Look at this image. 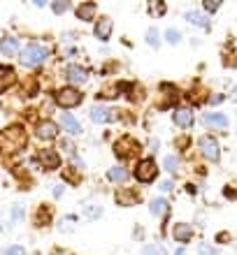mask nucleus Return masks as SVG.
Masks as SVG:
<instances>
[{
    "label": "nucleus",
    "instance_id": "obj_1",
    "mask_svg": "<svg viewBox=\"0 0 237 255\" xmlns=\"http://www.w3.org/2000/svg\"><path fill=\"white\" fill-rule=\"evenodd\" d=\"M26 146V130L21 126H9L0 132V151L2 153H16Z\"/></svg>",
    "mask_w": 237,
    "mask_h": 255
},
{
    "label": "nucleus",
    "instance_id": "obj_2",
    "mask_svg": "<svg viewBox=\"0 0 237 255\" xmlns=\"http://www.w3.org/2000/svg\"><path fill=\"white\" fill-rule=\"evenodd\" d=\"M47 56H49V51L42 44H28L19 54V61H21V65H26V67H37L47 61Z\"/></svg>",
    "mask_w": 237,
    "mask_h": 255
},
{
    "label": "nucleus",
    "instance_id": "obj_3",
    "mask_svg": "<svg viewBox=\"0 0 237 255\" xmlns=\"http://www.w3.org/2000/svg\"><path fill=\"white\" fill-rule=\"evenodd\" d=\"M156 174H158V167H156V162L151 160V158L137 162V167H135V179H137V181L149 183V181H154V179H156Z\"/></svg>",
    "mask_w": 237,
    "mask_h": 255
},
{
    "label": "nucleus",
    "instance_id": "obj_4",
    "mask_svg": "<svg viewBox=\"0 0 237 255\" xmlns=\"http://www.w3.org/2000/svg\"><path fill=\"white\" fill-rule=\"evenodd\" d=\"M137 151H140V144H137L135 139H130V137H121V139L114 144V153L119 155L121 160L137 155Z\"/></svg>",
    "mask_w": 237,
    "mask_h": 255
},
{
    "label": "nucleus",
    "instance_id": "obj_5",
    "mask_svg": "<svg viewBox=\"0 0 237 255\" xmlns=\"http://www.w3.org/2000/svg\"><path fill=\"white\" fill-rule=\"evenodd\" d=\"M198 146H200V153L207 158V160H219V141L214 139V137H210V134H205V137H200L198 139Z\"/></svg>",
    "mask_w": 237,
    "mask_h": 255
},
{
    "label": "nucleus",
    "instance_id": "obj_6",
    "mask_svg": "<svg viewBox=\"0 0 237 255\" xmlns=\"http://www.w3.org/2000/svg\"><path fill=\"white\" fill-rule=\"evenodd\" d=\"M81 98H84V95H81L77 88H63V91H58V93H56V102H58L61 107H65V109L79 105Z\"/></svg>",
    "mask_w": 237,
    "mask_h": 255
},
{
    "label": "nucleus",
    "instance_id": "obj_7",
    "mask_svg": "<svg viewBox=\"0 0 237 255\" xmlns=\"http://www.w3.org/2000/svg\"><path fill=\"white\" fill-rule=\"evenodd\" d=\"M35 162H40V167H44V169L61 167V158H58V153H56L54 148H42V151H37Z\"/></svg>",
    "mask_w": 237,
    "mask_h": 255
},
{
    "label": "nucleus",
    "instance_id": "obj_8",
    "mask_svg": "<svg viewBox=\"0 0 237 255\" xmlns=\"http://www.w3.org/2000/svg\"><path fill=\"white\" fill-rule=\"evenodd\" d=\"M35 134H37L40 139H56V137H58V126H56L54 121H42L35 128Z\"/></svg>",
    "mask_w": 237,
    "mask_h": 255
},
{
    "label": "nucleus",
    "instance_id": "obj_9",
    "mask_svg": "<svg viewBox=\"0 0 237 255\" xmlns=\"http://www.w3.org/2000/svg\"><path fill=\"white\" fill-rule=\"evenodd\" d=\"M116 114L112 112V109L107 107H100V105H95L93 109H91V121L93 123H109V121H114Z\"/></svg>",
    "mask_w": 237,
    "mask_h": 255
},
{
    "label": "nucleus",
    "instance_id": "obj_10",
    "mask_svg": "<svg viewBox=\"0 0 237 255\" xmlns=\"http://www.w3.org/2000/svg\"><path fill=\"white\" fill-rule=\"evenodd\" d=\"M172 235H175V242L186 244L191 237H193V228H191L189 223H177L175 230H172Z\"/></svg>",
    "mask_w": 237,
    "mask_h": 255
},
{
    "label": "nucleus",
    "instance_id": "obj_11",
    "mask_svg": "<svg viewBox=\"0 0 237 255\" xmlns=\"http://www.w3.org/2000/svg\"><path fill=\"white\" fill-rule=\"evenodd\" d=\"M65 77H68V81H70V84H75V86H79V84H84V81L88 79L86 70H84V67H79V65H70Z\"/></svg>",
    "mask_w": 237,
    "mask_h": 255
},
{
    "label": "nucleus",
    "instance_id": "obj_12",
    "mask_svg": "<svg viewBox=\"0 0 237 255\" xmlns=\"http://www.w3.org/2000/svg\"><path fill=\"white\" fill-rule=\"evenodd\" d=\"M95 37L98 40H109L112 37V19H98V23H95Z\"/></svg>",
    "mask_w": 237,
    "mask_h": 255
},
{
    "label": "nucleus",
    "instance_id": "obj_13",
    "mask_svg": "<svg viewBox=\"0 0 237 255\" xmlns=\"http://www.w3.org/2000/svg\"><path fill=\"white\" fill-rule=\"evenodd\" d=\"M203 123L210 128H217V130H226V128H228V119H226L224 114H205Z\"/></svg>",
    "mask_w": 237,
    "mask_h": 255
},
{
    "label": "nucleus",
    "instance_id": "obj_14",
    "mask_svg": "<svg viewBox=\"0 0 237 255\" xmlns=\"http://www.w3.org/2000/svg\"><path fill=\"white\" fill-rule=\"evenodd\" d=\"M75 14H77V19H81V21H93L95 5L93 2H81V5L75 7Z\"/></svg>",
    "mask_w": 237,
    "mask_h": 255
},
{
    "label": "nucleus",
    "instance_id": "obj_15",
    "mask_svg": "<svg viewBox=\"0 0 237 255\" xmlns=\"http://www.w3.org/2000/svg\"><path fill=\"white\" fill-rule=\"evenodd\" d=\"M175 123L179 128H191V123H193V112L191 109H186V107H182V109H177L175 112Z\"/></svg>",
    "mask_w": 237,
    "mask_h": 255
},
{
    "label": "nucleus",
    "instance_id": "obj_16",
    "mask_svg": "<svg viewBox=\"0 0 237 255\" xmlns=\"http://www.w3.org/2000/svg\"><path fill=\"white\" fill-rule=\"evenodd\" d=\"M61 126H63V130H65V132H70V134H79L81 132L79 121H77L75 116H70V114H63L61 116Z\"/></svg>",
    "mask_w": 237,
    "mask_h": 255
},
{
    "label": "nucleus",
    "instance_id": "obj_17",
    "mask_svg": "<svg viewBox=\"0 0 237 255\" xmlns=\"http://www.w3.org/2000/svg\"><path fill=\"white\" fill-rule=\"evenodd\" d=\"M0 51L5 56L19 54V40H16V37H2V40H0Z\"/></svg>",
    "mask_w": 237,
    "mask_h": 255
},
{
    "label": "nucleus",
    "instance_id": "obj_18",
    "mask_svg": "<svg viewBox=\"0 0 237 255\" xmlns=\"http://www.w3.org/2000/svg\"><path fill=\"white\" fill-rule=\"evenodd\" d=\"M14 81H16V74L12 67H0V91H7Z\"/></svg>",
    "mask_w": 237,
    "mask_h": 255
},
{
    "label": "nucleus",
    "instance_id": "obj_19",
    "mask_svg": "<svg viewBox=\"0 0 237 255\" xmlns=\"http://www.w3.org/2000/svg\"><path fill=\"white\" fill-rule=\"evenodd\" d=\"M116 202H119L121 207H130V204L137 202V195L130 193V190H119V193H116Z\"/></svg>",
    "mask_w": 237,
    "mask_h": 255
},
{
    "label": "nucleus",
    "instance_id": "obj_20",
    "mask_svg": "<svg viewBox=\"0 0 237 255\" xmlns=\"http://www.w3.org/2000/svg\"><path fill=\"white\" fill-rule=\"evenodd\" d=\"M107 179H109V181H114V183H121V181H126V179H128V172H126L123 167H112L107 172Z\"/></svg>",
    "mask_w": 237,
    "mask_h": 255
},
{
    "label": "nucleus",
    "instance_id": "obj_21",
    "mask_svg": "<svg viewBox=\"0 0 237 255\" xmlns=\"http://www.w3.org/2000/svg\"><path fill=\"white\" fill-rule=\"evenodd\" d=\"M186 21L189 23H193V26H200V28H207V19H205L200 12H196V9H191V12H186Z\"/></svg>",
    "mask_w": 237,
    "mask_h": 255
},
{
    "label": "nucleus",
    "instance_id": "obj_22",
    "mask_svg": "<svg viewBox=\"0 0 237 255\" xmlns=\"http://www.w3.org/2000/svg\"><path fill=\"white\" fill-rule=\"evenodd\" d=\"M84 214H86V218H91V221H95V218H100V216H102V209L98 207V204H93V207L88 204V207L84 209Z\"/></svg>",
    "mask_w": 237,
    "mask_h": 255
},
{
    "label": "nucleus",
    "instance_id": "obj_23",
    "mask_svg": "<svg viewBox=\"0 0 237 255\" xmlns=\"http://www.w3.org/2000/svg\"><path fill=\"white\" fill-rule=\"evenodd\" d=\"M161 91L165 93V105H172L177 100V91L175 86H161Z\"/></svg>",
    "mask_w": 237,
    "mask_h": 255
},
{
    "label": "nucleus",
    "instance_id": "obj_24",
    "mask_svg": "<svg viewBox=\"0 0 237 255\" xmlns=\"http://www.w3.org/2000/svg\"><path fill=\"white\" fill-rule=\"evenodd\" d=\"M75 223H77V218H75V216H65V218H63V221H61V225H58V228H61L63 232H70V230L75 228Z\"/></svg>",
    "mask_w": 237,
    "mask_h": 255
},
{
    "label": "nucleus",
    "instance_id": "obj_25",
    "mask_svg": "<svg viewBox=\"0 0 237 255\" xmlns=\"http://www.w3.org/2000/svg\"><path fill=\"white\" fill-rule=\"evenodd\" d=\"M147 42H149L151 47H158V44H161V40H158V30H156V28H149V30H147Z\"/></svg>",
    "mask_w": 237,
    "mask_h": 255
},
{
    "label": "nucleus",
    "instance_id": "obj_26",
    "mask_svg": "<svg viewBox=\"0 0 237 255\" xmlns=\"http://www.w3.org/2000/svg\"><path fill=\"white\" fill-rule=\"evenodd\" d=\"M165 169L168 172H177L179 169V160H177L175 155H165Z\"/></svg>",
    "mask_w": 237,
    "mask_h": 255
},
{
    "label": "nucleus",
    "instance_id": "obj_27",
    "mask_svg": "<svg viewBox=\"0 0 237 255\" xmlns=\"http://www.w3.org/2000/svg\"><path fill=\"white\" fill-rule=\"evenodd\" d=\"M163 211H165V202H163V200H154V202H151V214L161 216Z\"/></svg>",
    "mask_w": 237,
    "mask_h": 255
},
{
    "label": "nucleus",
    "instance_id": "obj_28",
    "mask_svg": "<svg viewBox=\"0 0 237 255\" xmlns=\"http://www.w3.org/2000/svg\"><path fill=\"white\" fill-rule=\"evenodd\" d=\"M165 37H168V42H170V44H177V42H179V40H182V35H179V33H177V30H175V28H170V30H168V33H165Z\"/></svg>",
    "mask_w": 237,
    "mask_h": 255
},
{
    "label": "nucleus",
    "instance_id": "obj_29",
    "mask_svg": "<svg viewBox=\"0 0 237 255\" xmlns=\"http://www.w3.org/2000/svg\"><path fill=\"white\" fill-rule=\"evenodd\" d=\"M198 251H200V255H219V251H214L210 244H200V246H198Z\"/></svg>",
    "mask_w": 237,
    "mask_h": 255
},
{
    "label": "nucleus",
    "instance_id": "obj_30",
    "mask_svg": "<svg viewBox=\"0 0 237 255\" xmlns=\"http://www.w3.org/2000/svg\"><path fill=\"white\" fill-rule=\"evenodd\" d=\"M68 2H65V0H58V2H54V5H51V9H54V12L56 14H63V12H65V9H68Z\"/></svg>",
    "mask_w": 237,
    "mask_h": 255
},
{
    "label": "nucleus",
    "instance_id": "obj_31",
    "mask_svg": "<svg viewBox=\"0 0 237 255\" xmlns=\"http://www.w3.org/2000/svg\"><path fill=\"white\" fill-rule=\"evenodd\" d=\"M5 255H26V249L23 246H9V249H5Z\"/></svg>",
    "mask_w": 237,
    "mask_h": 255
},
{
    "label": "nucleus",
    "instance_id": "obj_32",
    "mask_svg": "<svg viewBox=\"0 0 237 255\" xmlns=\"http://www.w3.org/2000/svg\"><path fill=\"white\" fill-rule=\"evenodd\" d=\"M142 255H165V251L158 249V246H147V249L142 251Z\"/></svg>",
    "mask_w": 237,
    "mask_h": 255
},
{
    "label": "nucleus",
    "instance_id": "obj_33",
    "mask_svg": "<svg viewBox=\"0 0 237 255\" xmlns=\"http://www.w3.org/2000/svg\"><path fill=\"white\" fill-rule=\"evenodd\" d=\"M219 7H221L219 0H207V2H205V9H207V12H217Z\"/></svg>",
    "mask_w": 237,
    "mask_h": 255
},
{
    "label": "nucleus",
    "instance_id": "obj_34",
    "mask_svg": "<svg viewBox=\"0 0 237 255\" xmlns=\"http://www.w3.org/2000/svg\"><path fill=\"white\" fill-rule=\"evenodd\" d=\"M161 190H163V193H168V190H172V181H170V179L161 181Z\"/></svg>",
    "mask_w": 237,
    "mask_h": 255
},
{
    "label": "nucleus",
    "instance_id": "obj_35",
    "mask_svg": "<svg viewBox=\"0 0 237 255\" xmlns=\"http://www.w3.org/2000/svg\"><path fill=\"white\" fill-rule=\"evenodd\" d=\"M149 151H151V153H156V151H158V139H151L149 141Z\"/></svg>",
    "mask_w": 237,
    "mask_h": 255
},
{
    "label": "nucleus",
    "instance_id": "obj_36",
    "mask_svg": "<svg viewBox=\"0 0 237 255\" xmlns=\"http://www.w3.org/2000/svg\"><path fill=\"white\" fill-rule=\"evenodd\" d=\"M12 216H14V218H21V216H23V209H21V207H14L12 209Z\"/></svg>",
    "mask_w": 237,
    "mask_h": 255
},
{
    "label": "nucleus",
    "instance_id": "obj_37",
    "mask_svg": "<svg viewBox=\"0 0 237 255\" xmlns=\"http://www.w3.org/2000/svg\"><path fill=\"white\" fill-rule=\"evenodd\" d=\"M151 9H154L156 14H163V12H165V5H163V2H158V5H154Z\"/></svg>",
    "mask_w": 237,
    "mask_h": 255
},
{
    "label": "nucleus",
    "instance_id": "obj_38",
    "mask_svg": "<svg viewBox=\"0 0 237 255\" xmlns=\"http://www.w3.org/2000/svg\"><path fill=\"white\" fill-rule=\"evenodd\" d=\"M51 193H54V197H61V195H63V186H54V190H51Z\"/></svg>",
    "mask_w": 237,
    "mask_h": 255
},
{
    "label": "nucleus",
    "instance_id": "obj_39",
    "mask_svg": "<svg viewBox=\"0 0 237 255\" xmlns=\"http://www.w3.org/2000/svg\"><path fill=\"white\" fill-rule=\"evenodd\" d=\"M70 160H72V165H77V167H84V162H81L79 158H77V155H72V158H70Z\"/></svg>",
    "mask_w": 237,
    "mask_h": 255
},
{
    "label": "nucleus",
    "instance_id": "obj_40",
    "mask_svg": "<svg viewBox=\"0 0 237 255\" xmlns=\"http://www.w3.org/2000/svg\"><path fill=\"white\" fill-rule=\"evenodd\" d=\"M231 98H233V100H235V102H237V86H235V88H233V95H231Z\"/></svg>",
    "mask_w": 237,
    "mask_h": 255
},
{
    "label": "nucleus",
    "instance_id": "obj_41",
    "mask_svg": "<svg viewBox=\"0 0 237 255\" xmlns=\"http://www.w3.org/2000/svg\"><path fill=\"white\" fill-rule=\"evenodd\" d=\"M175 255H184V249H179V251H177V253Z\"/></svg>",
    "mask_w": 237,
    "mask_h": 255
}]
</instances>
